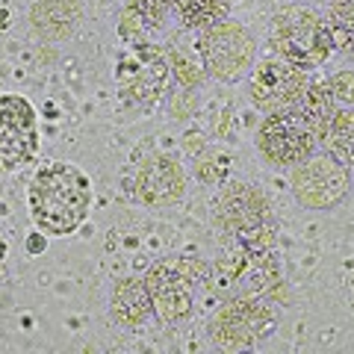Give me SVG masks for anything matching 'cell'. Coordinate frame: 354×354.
Instances as JSON below:
<instances>
[{
    "mask_svg": "<svg viewBox=\"0 0 354 354\" xmlns=\"http://www.w3.org/2000/svg\"><path fill=\"white\" fill-rule=\"evenodd\" d=\"M348 177L342 171L339 160L330 157H316L298 162L295 177H292V189L298 195V201H304L307 207H330L346 195Z\"/></svg>",
    "mask_w": 354,
    "mask_h": 354,
    "instance_id": "cell-11",
    "label": "cell"
},
{
    "mask_svg": "<svg viewBox=\"0 0 354 354\" xmlns=\"http://www.w3.org/2000/svg\"><path fill=\"white\" fill-rule=\"evenodd\" d=\"M136 192L148 204H171L183 195V169L171 157H151L136 174Z\"/></svg>",
    "mask_w": 354,
    "mask_h": 354,
    "instance_id": "cell-12",
    "label": "cell"
},
{
    "mask_svg": "<svg viewBox=\"0 0 354 354\" xmlns=\"http://www.w3.org/2000/svg\"><path fill=\"white\" fill-rule=\"evenodd\" d=\"M41 248H44L41 239H30V251H41Z\"/></svg>",
    "mask_w": 354,
    "mask_h": 354,
    "instance_id": "cell-19",
    "label": "cell"
},
{
    "mask_svg": "<svg viewBox=\"0 0 354 354\" xmlns=\"http://www.w3.org/2000/svg\"><path fill=\"white\" fill-rule=\"evenodd\" d=\"M151 310H153V301L145 281L127 278L113 290V316L121 325H130V328L142 325L151 316Z\"/></svg>",
    "mask_w": 354,
    "mask_h": 354,
    "instance_id": "cell-14",
    "label": "cell"
},
{
    "mask_svg": "<svg viewBox=\"0 0 354 354\" xmlns=\"http://www.w3.org/2000/svg\"><path fill=\"white\" fill-rule=\"evenodd\" d=\"M88 204H92V186L74 165L53 162L30 183V213L48 234L65 236L77 230L88 213Z\"/></svg>",
    "mask_w": 354,
    "mask_h": 354,
    "instance_id": "cell-1",
    "label": "cell"
},
{
    "mask_svg": "<svg viewBox=\"0 0 354 354\" xmlns=\"http://www.w3.org/2000/svg\"><path fill=\"white\" fill-rule=\"evenodd\" d=\"M177 18L189 30H207L225 21L230 0H171Z\"/></svg>",
    "mask_w": 354,
    "mask_h": 354,
    "instance_id": "cell-16",
    "label": "cell"
},
{
    "mask_svg": "<svg viewBox=\"0 0 354 354\" xmlns=\"http://www.w3.org/2000/svg\"><path fill=\"white\" fill-rule=\"evenodd\" d=\"M171 0H130L121 12V39H145L151 32H157L165 18H169Z\"/></svg>",
    "mask_w": 354,
    "mask_h": 354,
    "instance_id": "cell-13",
    "label": "cell"
},
{
    "mask_svg": "<svg viewBox=\"0 0 354 354\" xmlns=\"http://www.w3.org/2000/svg\"><path fill=\"white\" fill-rule=\"evenodd\" d=\"M39 151L36 109L21 95H0V171L30 162Z\"/></svg>",
    "mask_w": 354,
    "mask_h": 354,
    "instance_id": "cell-8",
    "label": "cell"
},
{
    "mask_svg": "<svg viewBox=\"0 0 354 354\" xmlns=\"http://www.w3.org/2000/svg\"><path fill=\"white\" fill-rule=\"evenodd\" d=\"M145 283L160 319L177 322V319L189 316L195 290L207 283V266L195 257H171L153 266Z\"/></svg>",
    "mask_w": 354,
    "mask_h": 354,
    "instance_id": "cell-4",
    "label": "cell"
},
{
    "mask_svg": "<svg viewBox=\"0 0 354 354\" xmlns=\"http://www.w3.org/2000/svg\"><path fill=\"white\" fill-rule=\"evenodd\" d=\"M115 80H118V92L124 101L139 104V106H151L165 95V86H169V62H165L162 53L157 48H151V44H133L118 62Z\"/></svg>",
    "mask_w": 354,
    "mask_h": 354,
    "instance_id": "cell-6",
    "label": "cell"
},
{
    "mask_svg": "<svg viewBox=\"0 0 354 354\" xmlns=\"http://www.w3.org/2000/svg\"><path fill=\"white\" fill-rule=\"evenodd\" d=\"M307 74L304 68L286 62V59H266L257 65V71L248 80L251 101L263 113H278V109L295 106L307 92Z\"/></svg>",
    "mask_w": 354,
    "mask_h": 354,
    "instance_id": "cell-9",
    "label": "cell"
},
{
    "mask_svg": "<svg viewBox=\"0 0 354 354\" xmlns=\"http://www.w3.org/2000/svg\"><path fill=\"white\" fill-rule=\"evenodd\" d=\"M330 3H339V0H328V6H330Z\"/></svg>",
    "mask_w": 354,
    "mask_h": 354,
    "instance_id": "cell-21",
    "label": "cell"
},
{
    "mask_svg": "<svg viewBox=\"0 0 354 354\" xmlns=\"http://www.w3.org/2000/svg\"><path fill=\"white\" fill-rule=\"evenodd\" d=\"M204 68L218 80H239L254 59V39L234 21H218L198 39Z\"/></svg>",
    "mask_w": 354,
    "mask_h": 354,
    "instance_id": "cell-7",
    "label": "cell"
},
{
    "mask_svg": "<svg viewBox=\"0 0 354 354\" xmlns=\"http://www.w3.org/2000/svg\"><path fill=\"white\" fill-rule=\"evenodd\" d=\"M269 41L286 62L298 65V68H316V65H322L330 57V48H334L328 21L319 18L307 6L281 9L272 21Z\"/></svg>",
    "mask_w": 354,
    "mask_h": 354,
    "instance_id": "cell-2",
    "label": "cell"
},
{
    "mask_svg": "<svg viewBox=\"0 0 354 354\" xmlns=\"http://www.w3.org/2000/svg\"><path fill=\"white\" fill-rule=\"evenodd\" d=\"M221 221L248 251L260 254L274 239V218L266 198L245 183H230L218 198Z\"/></svg>",
    "mask_w": 354,
    "mask_h": 354,
    "instance_id": "cell-5",
    "label": "cell"
},
{
    "mask_svg": "<svg viewBox=\"0 0 354 354\" xmlns=\"http://www.w3.org/2000/svg\"><path fill=\"white\" fill-rule=\"evenodd\" d=\"M319 142H325L334 160L342 165H354V109H334Z\"/></svg>",
    "mask_w": 354,
    "mask_h": 354,
    "instance_id": "cell-15",
    "label": "cell"
},
{
    "mask_svg": "<svg viewBox=\"0 0 354 354\" xmlns=\"http://www.w3.org/2000/svg\"><path fill=\"white\" fill-rule=\"evenodd\" d=\"M328 30L337 48L354 59V0H339L330 3L328 12Z\"/></svg>",
    "mask_w": 354,
    "mask_h": 354,
    "instance_id": "cell-17",
    "label": "cell"
},
{
    "mask_svg": "<svg viewBox=\"0 0 354 354\" xmlns=\"http://www.w3.org/2000/svg\"><path fill=\"white\" fill-rule=\"evenodd\" d=\"M330 95L339 97V101L351 104L354 101V74L351 71H339L334 80H330Z\"/></svg>",
    "mask_w": 354,
    "mask_h": 354,
    "instance_id": "cell-18",
    "label": "cell"
},
{
    "mask_svg": "<svg viewBox=\"0 0 354 354\" xmlns=\"http://www.w3.org/2000/svg\"><path fill=\"white\" fill-rule=\"evenodd\" d=\"M319 139H322V124L301 104L269 113V118L263 121L257 133V145L263 157L274 165L304 162L313 153Z\"/></svg>",
    "mask_w": 354,
    "mask_h": 354,
    "instance_id": "cell-3",
    "label": "cell"
},
{
    "mask_svg": "<svg viewBox=\"0 0 354 354\" xmlns=\"http://www.w3.org/2000/svg\"><path fill=\"white\" fill-rule=\"evenodd\" d=\"M274 328V313L269 304L251 301V298H236L218 310L213 322V339L221 348L242 351L251 348L257 339L272 334Z\"/></svg>",
    "mask_w": 354,
    "mask_h": 354,
    "instance_id": "cell-10",
    "label": "cell"
},
{
    "mask_svg": "<svg viewBox=\"0 0 354 354\" xmlns=\"http://www.w3.org/2000/svg\"><path fill=\"white\" fill-rule=\"evenodd\" d=\"M3 254H6V245H3V239H0V260H3Z\"/></svg>",
    "mask_w": 354,
    "mask_h": 354,
    "instance_id": "cell-20",
    "label": "cell"
}]
</instances>
